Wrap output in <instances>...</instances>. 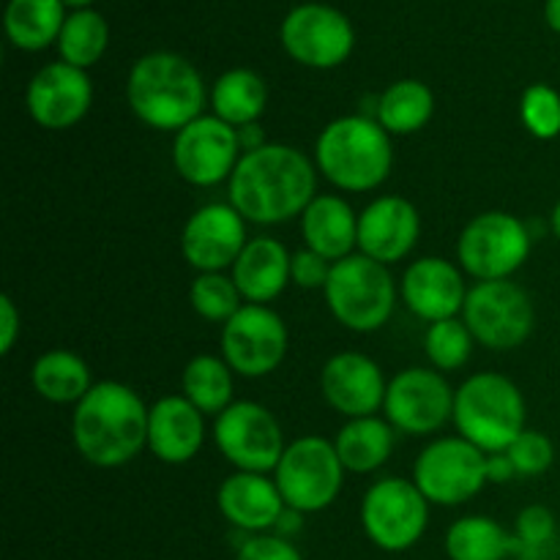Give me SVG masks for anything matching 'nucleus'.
Wrapping results in <instances>:
<instances>
[{
    "label": "nucleus",
    "mask_w": 560,
    "mask_h": 560,
    "mask_svg": "<svg viewBox=\"0 0 560 560\" xmlns=\"http://www.w3.org/2000/svg\"><path fill=\"white\" fill-rule=\"evenodd\" d=\"M317 175L306 153L293 145H266L246 151L230 175V206L255 224H279L301 217L315 200Z\"/></svg>",
    "instance_id": "obj_1"
},
{
    "label": "nucleus",
    "mask_w": 560,
    "mask_h": 560,
    "mask_svg": "<svg viewBox=\"0 0 560 560\" xmlns=\"http://www.w3.org/2000/svg\"><path fill=\"white\" fill-rule=\"evenodd\" d=\"M148 410L140 394L126 383H93L71 419L77 452L96 468L131 463L148 446Z\"/></svg>",
    "instance_id": "obj_2"
},
{
    "label": "nucleus",
    "mask_w": 560,
    "mask_h": 560,
    "mask_svg": "<svg viewBox=\"0 0 560 560\" xmlns=\"http://www.w3.org/2000/svg\"><path fill=\"white\" fill-rule=\"evenodd\" d=\"M126 98L137 118L159 131H175L200 118L206 85L195 66L175 52H148L131 66Z\"/></svg>",
    "instance_id": "obj_3"
},
{
    "label": "nucleus",
    "mask_w": 560,
    "mask_h": 560,
    "mask_svg": "<svg viewBox=\"0 0 560 560\" xmlns=\"http://www.w3.org/2000/svg\"><path fill=\"white\" fill-rule=\"evenodd\" d=\"M315 159L337 189L372 191L392 173V135L366 115H345L320 131Z\"/></svg>",
    "instance_id": "obj_4"
},
{
    "label": "nucleus",
    "mask_w": 560,
    "mask_h": 560,
    "mask_svg": "<svg viewBox=\"0 0 560 560\" xmlns=\"http://www.w3.org/2000/svg\"><path fill=\"white\" fill-rule=\"evenodd\" d=\"M454 424L459 438L485 454H501L523 435L525 399L509 377L479 372L454 394Z\"/></svg>",
    "instance_id": "obj_5"
},
{
    "label": "nucleus",
    "mask_w": 560,
    "mask_h": 560,
    "mask_svg": "<svg viewBox=\"0 0 560 560\" xmlns=\"http://www.w3.org/2000/svg\"><path fill=\"white\" fill-rule=\"evenodd\" d=\"M323 293L331 315L359 334L386 326L397 304V288L388 268L366 255H350L334 262Z\"/></svg>",
    "instance_id": "obj_6"
},
{
    "label": "nucleus",
    "mask_w": 560,
    "mask_h": 560,
    "mask_svg": "<svg viewBox=\"0 0 560 560\" xmlns=\"http://www.w3.org/2000/svg\"><path fill=\"white\" fill-rule=\"evenodd\" d=\"M345 465L334 443L320 435H306L290 443L273 470L284 506L301 514H315L331 506L342 490Z\"/></svg>",
    "instance_id": "obj_7"
},
{
    "label": "nucleus",
    "mask_w": 560,
    "mask_h": 560,
    "mask_svg": "<svg viewBox=\"0 0 560 560\" xmlns=\"http://www.w3.org/2000/svg\"><path fill=\"white\" fill-rule=\"evenodd\" d=\"M430 523V501L416 481L388 476L375 481L361 501V528L383 552H405L416 547Z\"/></svg>",
    "instance_id": "obj_8"
},
{
    "label": "nucleus",
    "mask_w": 560,
    "mask_h": 560,
    "mask_svg": "<svg viewBox=\"0 0 560 560\" xmlns=\"http://www.w3.org/2000/svg\"><path fill=\"white\" fill-rule=\"evenodd\" d=\"M459 266L479 282L509 279L530 255V233L523 219L506 211H487L465 224L457 241Z\"/></svg>",
    "instance_id": "obj_9"
},
{
    "label": "nucleus",
    "mask_w": 560,
    "mask_h": 560,
    "mask_svg": "<svg viewBox=\"0 0 560 560\" xmlns=\"http://www.w3.org/2000/svg\"><path fill=\"white\" fill-rule=\"evenodd\" d=\"M465 326L476 342L490 350H514L530 337L536 323L530 295L509 279L479 282L468 290L463 310Z\"/></svg>",
    "instance_id": "obj_10"
},
{
    "label": "nucleus",
    "mask_w": 560,
    "mask_h": 560,
    "mask_svg": "<svg viewBox=\"0 0 560 560\" xmlns=\"http://www.w3.org/2000/svg\"><path fill=\"white\" fill-rule=\"evenodd\" d=\"M413 481L438 506H459L487 485V454L465 438H441L419 454Z\"/></svg>",
    "instance_id": "obj_11"
},
{
    "label": "nucleus",
    "mask_w": 560,
    "mask_h": 560,
    "mask_svg": "<svg viewBox=\"0 0 560 560\" xmlns=\"http://www.w3.org/2000/svg\"><path fill=\"white\" fill-rule=\"evenodd\" d=\"M213 441L230 465L246 474H268L277 470L284 454V435L273 413L262 405L233 402L217 416Z\"/></svg>",
    "instance_id": "obj_12"
},
{
    "label": "nucleus",
    "mask_w": 560,
    "mask_h": 560,
    "mask_svg": "<svg viewBox=\"0 0 560 560\" xmlns=\"http://www.w3.org/2000/svg\"><path fill=\"white\" fill-rule=\"evenodd\" d=\"M288 353V326L273 310L260 304L241 306L222 326V359L241 377H266Z\"/></svg>",
    "instance_id": "obj_13"
},
{
    "label": "nucleus",
    "mask_w": 560,
    "mask_h": 560,
    "mask_svg": "<svg viewBox=\"0 0 560 560\" xmlns=\"http://www.w3.org/2000/svg\"><path fill=\"white\" fill-rule=\"evenodd\" d=\"M238 129L217 115H200L175 135L173 164L191 186H217L235 173L241 162Z\"/></svg>",
    "instance_id": "obj_14"
},
{
    "label": "nucleus",
    "mask_w": 560,
    "mask_h": 560,
    "mask_svg": "<svg viewBox=\"0 0 560 560\" xmlns=\"http://www.w3.org/2000/svg\"><path fill=\"white\" fill-rule=\"evenodd\" d=\"M383 410L394 430L430 435L454 419V392L441 372L408 366L388 383Z\"/></svg>",
    "instance_id": "obj_15"
},
{
    "label": "nucleus",
    "mask_w": 560,
    "mask_h": 560,
    "mask_svg": "<svg viewBox=\"0 0 560 560\" xmlns=\"http://www.w3.org/2000/svg\"><path fill=\"white\" fill-rule=\"evenodd\" d=\"M355 33L342 11L326 3L295 5L282 22V47L310 69H334L353 52Z\"/></svg>",
    "instance_id": "obj_16"
},
{
    "label": "nucleus",
    "mask_w": 560,
    "mask_h": 560,
    "mask_svg": "<svg viewBox=\"0 0 560 560\" xmlns=\"http://www.w3.org/2000/svg\"><path fill=\"white\" fill-rule=\"evenodd\" d=\"M246 244V219L224 202L197 208L180 233L186 262L202 273H222V268H233Z\"/></svg>",
    "instance_id": "obj_17"
},
{
    "label": "nucleus",
    "mask_w": 560,
    "mask_h": 560,
    "mask_svg": "<svg viewBox=\"0 0 560 560\" xmlns=\"http://www.w3.org/2000/svg\"><path fill=\"white\" fill-rule=\"evenodd\" d=\"M91 77L85 74V69H77L63 60L38 69L25 93L31 118L52 131H63L80 124L91 109Z\"/></svg>",
    "instance_id": "obj_18"
},
{
    "label": "nucleus",
    "mask_w": 560,
    "mask_h": 560,
    "mask_svg": "<svg viewBox=\"0 0 560 560\" xmlns=\"http://www.w3.org/2000/svg\"><path fill=\"white\" fill-rule=\"evenodd\" d=\"M386 388L381 366L364 353H337L320 372L323 397L348 419H364L383 408Z\"/></svg>",
    "instance_id": "obj_19"
},
{
    "label": "nucleus",
    "mask_w": 560,
    "mask_h": 560,
    "mask_svg": "<svg viewBox=\"0 0 560 560\" xmlns=\"http://www.w3.org/2000/svg\"><path fill=\"white\" fill-rule=\"evenodd\" d=\"M421 233V217L410 200L386 195L372 200L359 217L361 255L392 266L413 252Z\"/></svg>",
    "instance_id": "obj_20"
},
{
    "label": "nucleus",
    "mask_w": 560,
    "mask_h": 560,
    "mask_svg": "<svg viewBox=\"0 0 560 560\" xmlns=\"http://www.w3.org/2000/svg\"><path fill=\"white\" fill-rule=\"evenodd\" d=\"M465 279L452 260L421 257L410 262L402 277V301L427 323L452 320L465 310Z\"/></svg>",
    "instance_id": "obj_21"
},
{
    "label": "nucleus",
    "mask_w": 560,
    "mask_h": 560,
    "mask_svg": "<svg viewBox=\"0 0 560 560\" xmlns=\"http://www.w3.org/2000/svg\"><path fill=\"white\" fill-rule=\"evenodd\" d=\"M217 503L222 517L246 534H266L268 528H277L279 517L288 509L277 481L266 479V474H246V470H238L222 481Z\"/></svg>",
    "instance_id": "obj_22"
},
{
    "label": "nucleus",
    "mask_w": 560,
    "mask_h": 560,
    "mask_svg": "<svg viewBox=\"0 0 560 560\" xmlns=\"http://www.w3.org/2000/svg\"><path fill=\"white\" fill-rule=\"evenodd\" d=\"M202 413L186 397H162L148 410V448L162 463H189L202 448Z\"/></svg>",
    "instance_id": "obj_23"
},
{
    "label": "nucleus",
    "mask_w": 560,
    "mask_h": 560,
    "mask_svg": "<svg viewBox=\"0 0 560 560\" xmlns=\"http://www.w3.org/2000/svg\"><path fill=\"white\" fill-rule=\"evenodd\" d=\"M301 233L306 249L339 262L353 255V246H359V217L342 197L317 195L301 213Z\"/></svg>",
    "instance_id": "obj_24"
},
{
    "label": "nucleus",
    "mask_w": 560,
    "mask_h": 560,
    "mask_svg": "<svg viewBox=\"0 0 560 560\" xmlns=\"http://www.w3.org/2000/svg\"><path fill=\"white\" fill-rule=\"evenodd\" d=\"M293 255L277 238H252L233 266V282L244 301L266 306L290 282Z\"/></svg>",
    "instance_id": "obj_25"
},
{
    "label": "nucleus",
    "mask_w": 560,
    "mask_h": 560,
    "mask_svg": "<svg viewBox=\"0 0 560 560\" xmlns=\"http://www.w3.org/2000/svg\"><path fill=\"white\" fill-rule=\"evenodd\" d=\"M268 88L257 71L230 69L213 82L211 107L217 118L230 124L233 129L255 126V120L266 113Z\"/></svg>",
    "instance_id": "obj_26"
},
{
    "label": "nucleus",
    "mask_w": 560,
    "mask_h": 560,
    "mask_svg": "<svg viewBox=\"0 0 560 560\" xmlns=\"http://www.w3.org/2000/svg\"><path fill=\"white\" fill-rule=\"evenodd\" d=\"M66 22L63 0H9L5 5V36L14 47L38 52L58 42Z\"/></svg>",
    "instance_id": "obj_27"
},
{
    "label": "nucleus",
    "mask_w": 560,
    "mask_h": 560,
    "mask_svg": "<svg viewBox=\"0 0 560 560\" xmlns=\"http://www.w3.org/2000/svg\"><path fill=\"white\" fill-rule=\"evenodd\" d=\"M339 459H342L345 470L353 474H372L394 452V427L388 421L377 419V416H364V419H350L348 424L339 430L337 441H334Z\"/></svg>",
    "instance_id": "obj_28"
},
{
    "label": "nucleus",
    "mask_w": 560,
    "mask_h": 560,
    "mask_svg": "<svg viewBox=\"0 0 560 560\" xmlns=\"http://www.w3.org/2000/svg\"><path fill=\"white\" fill-rule=\"evenodd\" d=\"M31 383L38 397L55 405L80 402L93 388L91 366L69 350H47L31 370Z\"/></svg>",
    "instance_id": "obj_29"
},
{
    "label": "nucleus",
    "mask_w": 560,
    "mask_h": 560,
    "mask_svg": "<svg viewBox=\"0 0 560 560\" xmlns=\"http://www.w3.org/2000/svg\"><path fill=\"white\" fill-rule=\"evenodd\" d=\"M520 552V541L492 517H463L446 530L448 560H506Z\"/></svg>",
    "instance_id": "obj_30"
},
{
    "label": "nucleus",
    "mask_w": 560,
    "mask_h": 560,
    "mask_svg": "<svg viewBox=\"0 0 560 560\" xmlns=\"http://www.w3.org/2000/svg\"><path fill=\"white\" fill-rule=\"evenodd\" d=\"M435 113V96L419 80H399L377 98V124L394 137L424 129Z\"/></svg>",
    "instance_id": "obj_31"
},
{
    "label": "nucleus",
    "mask_w": 560,
    "mask_h": 560,
    "mask_svg": "<svg viewBox=\"0 0 560 560\" xmlns=\"http://www.w3.org/2000/svg\"><path fill=\"white\" fill-rule=\"evenodd\" d=\"M184 397L200 413H224L233 399V370L217 355H195L184 370Z\"/></svg>",
    "instance_id": "obj_32"
},
{
    "label": "nucleus",
    "mask_w": 560,
    "mask_h": 560,
    "mask_svg": "<svg viewBox=\"0 0 560 560\" xmlns=\"http://www.w3.org/2000/svg\"><path fill=\"white\" fill-rule=\"evenodd\" d=\"M109 44V27L98 11L80 9L71 11L63 22V31L58 36L60 60L77 69H91L102 60Z\"/></svg>",
    "instance_id": "obj_33"
},
{
    "label": "nucleus",
    "mask_w": 560,
    "mask_h": 560,
    "mask_svg": "<svg viewBox=\"0 0 560 560\" xmlns=\"http://www.w3.org/2000/svg\"><path fill=\"white\" fill-rule=\"evenodd\" d=\"M474 342L476 339L470 334V328L465 326V320H457V317L430 323V328L424 334L427 359L432 361L435 370L443 372L459 370V366L468 364Z\"/></svg>",
    "instance_id": "obj_34"
},
{
    "label": "nucleus",
    "mask_w": 560,
    "mask_h": 560,
    "mask_svg": "<svg viewBox=\"0 0 560 560\" xmlns=\"http://www.w3.org/2000/svg\"><path fill=\"white\" fill-rule=\"evenodd\" d=\"M241 290L235 288L233 277L224 273H200L191 282L189 304L200 317L211 323H228L241 310Z\"/></svg>",
    "instance_id": "obj_35"
},
{
    "label": "nucleus",
    "mask_w": 560,
    "mask_h": 560,
    "mask_svg": "<svg viewBox=\"0 0 560 560\" xmlns=\"http://www.w3.org/2000/svg\"><path fill=\"white\" fill-rule=\"evenodd\" d=\"M520 115L536 140H556L560 135V93L552 85L536 82L523 93Z\"/></svg>",
    "instance_id": "obj_36"
},
{
    "label": "nucleus",
    "mask_w": 560,
    "mask_h": 560,
    "mask_svg": "<svg viewBox=\"0 0 560 560\" xmlns=\"http://www.w3.org/2000/svg\"><path fill=\"white\" fill-rule=\"evenodd\" d=\"M509 459H512L517 476H541L550 470L552 459H556V448L545 432L525 430L512 446L506 448Z\"/></svg>",
    "instance_id": "obj_37"
},
{
    "label": "nucleus",
    "mask_w": 560,
    "mask_h": 560,
    "mask_svg": "<svg viewBox=\"0 0 560 560\" xmlns=\"http://www.w3.org/2000/svg\"><path fill=\"white\" fill-rule=\"evenodd\" d=\"M514 539L520 541V552H536L556 539V514L547 506H528L517 514Z\"/></svg>",
    "instance_id": "obj_38"
},
{
    "label": "nucleus",
    "mask_w": 560,
    "mask_h": 560,
    "mask_svg": "<svg viewBox=\"0 0 560 560\" xmlns=\"http://www.w3.org/2000/svg\"><path fill=\"white\" fill-rule=\"evenodd\" d=\"M331 260H326L323 255L312 249H301L293 255V262H290V279H293L299 288L304 290H326L328 277H331Z\"/></svg>",
    "instance_id": "obj_39"
},
{
    "label": "nucleus",
    "mask_w": 560,
    "mask_h": 560,
    "mask_svg": "<svg viewBox=\"0 0 560 560\" xmlns=\"http://www.w3.org/2000/svg\"><path fill=\"white\" fill-rule=\"evenodd\" d=\"M235 560H304V556L284 536L255 534L238 547Z\"/></svg>",
    "instance_id": "obj_40"
},
{
    "label": "nucleus",
    "mask_w": 560,
    "mask_h": 560,
    "mask_svg": "<svg viewBox=\"0 0 560 560\" xmlns=\"http://www.w3.org/2000/svg\"><path fill=\"white\" fill-rule=\"evenodd\" d=\"M20 312L11 295H0V353L9 355L14 350L16 337H20Z\"/></svg>",
    "instance_id": "obj_41"
},
{
    "label": "nucleus",
    "mask_w": 560,
    "mask_h": 560,
    "mask_svg": "<svg viewBox=\"0 0 560 560\" xmlns=\"http://www.w3.org/2000/svg\"><path fill=\"white\" fill-rule=\"evenodd\" d=\"M514 476H517V470H514L506 452L490 454V457H487V481H492V485H506Z\"/></svg>",
    "instance_id": "obj_42"
},
{
    "label": "nucleus",
    "mask_w": 560,
    "mask_h": 560,
    "mask_svg": "<svg viewBox=\"0 0 560 560\" xmlns=\"http://www.w3.org/2000/svg\"><path fill=\"white\" fill-rule=\"evenodd\" d=\"M545 20L552 31L560 33V0H547L545 5Z\"/></svg>",
    "instance_id": "obj_43"
},
{
    "label": "nucleus",
    "mask_w": 560,
    "mask_h": 560,
    "mask_svg": "<svg viewBox=\"0 0 560 560\" xmlns=\"http://www.w3.org/2000/svg\"><path fill=\"white\" fill-rule=\"evenodd\" d=\"M550 228H552V233H556V238L560 241V200L556 202V208H552V213H550Z\"/></svg>",
    "instance_id": "obj_44"
},
{
    "label": "nucleus",
    "mask_w": 560,
    "mask_h": 560,
    "mask_svg": "<svg viewBox=\"0 0 560 560\" xmlns=\"http://www.w3.org/2000/svg\"><path fill=\"white\" fill-rule=\"evenodd\" d=\"M91 3H96V0H63V5H71V9H88Z\"/></svg>",
    "instance_id": "obj_45"
}]
</instances>
